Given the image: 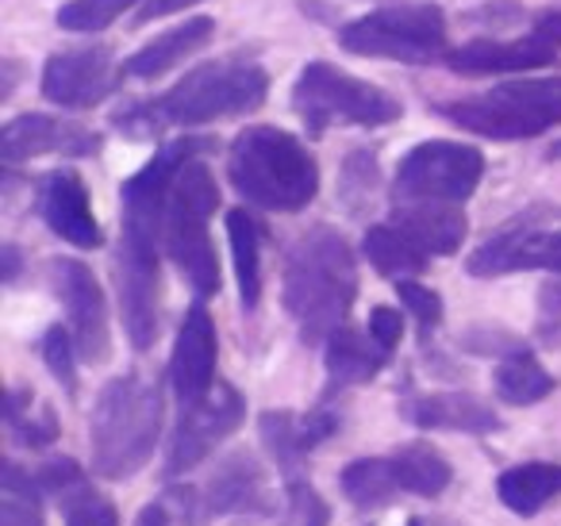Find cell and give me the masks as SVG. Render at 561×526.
Wrapping results in <instances>:
<instances>
[{
    "instance_id": "41",
    "label": "cell",
    "mask_w": 561,
    "mask_h": 526,
    "mask_svg": "<svg viewBox=\"0 0 561 526\" xmlns=\"http://www.w3.org/2000/svg\"><path fill=\"white\" fill-rule=\"evenodd\" d=\"M461 346L466 350H473V354H481V357H507L512 350H519L523 342L515 339V334H507L504 327H473V331L461 339Z\"/></svg>"
},
{
    "instance_id": "46",
    "label": "cell",
    "mask_w": 561,
    "mask_h": 526,
    "mask_svg": "<svg viewBox=\"0 0 561 526\" xmlns=\"http://www.w3.org/2000/svg\"><path fill=\"white\" fill-rule=\"evenodd\" d=\"M16 277H20V250L9 242V247H4V285H12Z\"/></svg>"
},
{
    "instance_id": "14",
    "label": "cell",
    "mask_w": 561,
    "mask_h": 526,
    "mask_svg": "<svg viewBox=\"0 0 561 526\" xmlns=\"http://www.w3.org/2000/svg\"><path fill=\"white\" fill-rule=\"evenodd\" d=\"M62 155V158H93L101 155V135L73 124L62 116H43V112H24L9 119L0 132V158L4 165H20L27 158Z\"/></svg>"
},
{
    "instance_id": "9",
    "label": "cell",
    "mask_w": 561,
    "mask_h": 526,
    "mask_svg": "<svg viewBox=\"0 0 561 526\" xmlns=\"http://www.w3.org/2000/svg\"><path fill=\"white\" fill-rule=\"evenodd\" d=\"M484 178V155L466 142L431 139L404 155L392 178V201L397 204H466Z\"/></svg>"
},
{
    "instance_id": "17",
    "label": "cell",
    "mask_w": 561,
    "mask_h": 526,
    "mask_svg": "<svg viewBox=\"0 0 561 526\" xmlns=\"http://www.w3.org/2000/svg\"><path fill=\"white\" fill-rule=\"evenodd\" d=\"M216 319L208 316L204 304H193L185 311V323H181L170 357V380L181 403H196L201 396L211 392V385H216Z\"/></svg>"
},
{
    "instance_id": "23",
    "label": "cell",
    "mask_w": 561,
    "mask_h": 526,
    "mask_svg": "<svg viewBox=\"0 0 561 526\" xmlns=\"http://www.w3.org/2000/svg\"><path fill=\"white\" fill-rule=\"evenodd\" d=\"M389 357L392 354L369 331H354V327L343 323L328 339V354H323V362H328V396L374 380L389 365Z\"/></svg>"
},
{
    "instance_id": "29",
    "label": "cell",
    "mask_w": 561,
    "mask_h": 526,
    "mask_svg": "<svg viewBox=\"0 0 561 526\" xmlns=\"http://www.w3.org/2000/svg\"><path fill=\"white\" fill-rule=\"evenodd\" d=\"M362 250H366L369 265H374L381 277H392V281H404V277H415V273L427 270L431 254L423 247H415L397 224H377L366 231L362 239Z\"/></svg>"
},
{
    "instance_id": "13",
    "label": "cell",
    "mask_w": 561,
    "mask_h": 526,
    "mask_svg": "<svg viewBox=\"0 0 561 526\" xmlns=\"http://www.w3.org/2000/svg\"><path fill=\"white\" fill-rule=\"evenodd\" d=\"M116 93V58L108 47L55 50L43 66V96L58 108L85 112Z\"/></svg>"
},
{
    "instance_id": "16",
    "label": "cell",
    "mask_w": 561,
    "mask_h": 526,
    "mask_svg": "<svg viewBox=\"0 0 561 526\" xmlns=\"http://www.w3.org/2000/svg\"><path fill=\"white\" fill-rule=\"evenodd\" d=\"M116 293L119 311H124V331L142 354L158 342V250L119 242Z\"/></svg>"
},
{
    "instance_id": "39",
    "label": "cell",
    "mask_w": 561,
    "mask_h": 526,
    "mask_svg": "<svg viewBox=\"0 0 561 526\" xmlns=\"http://www.w3.org/2000/svg\"><path fill=\"white\" fill-rule=\"evenodd\" d=\"M535 334L542 346H561V277L546 281V285L538 288Z\"/></svg>"
},
{
    "instance_id": "8",
    "label": "cell",
    "mask_w": 561,
    "mask_h": 526,
    "mask_svg": "<svg viewBox=\"0 0 561 526\" xmlns=\"http://www.w3.org/2000/svg\"><path fill=\"white\" fill-rule=\"evenodd\" d=\"M446 32L450 24L435 4H389L362 20H351L339 32V43L362 58L427 66L446 55Z\"/></svg>"
},
{
    "instance_id": "43",
    "label": "cell",
    "mask_w": 561,
    "mask_h": 526,
    "mask_svg": "<svg viewBox=\"0 0 561 526\" xmlns=\"http://www.w3.org/2000/svg\"><path fill=\"white\" fill-rule=\"evenodd\" d=\"M193 4H204V0H147L139 12H135V24H150V20L173 16V12H185Z\"/></svg>"
},
{
    "instance_id": "20",
    "label": "cell",
    "mask_w": 561,
    "mask_h": 526,
    "mask_svg": "<svg viewBox=\"0 0 561 526\" xmlns=\"http://www.w3.org/2000/svg\"><path fill=\"white\" fill-rule=\"evenodd\" d=\"M558 62V47H550L538 35L527 39H473L466 47L446 50V66L458 73H473V78H489V73H527L542 70V66Z\"/></svg>"
},
{
    "instance_id": "7",
    "label": "cell",
    "mask_w": 561,
    "mask_h": 526,
    "mask_svg": "<svg viewBox=\"0 0 561 526\" xmlns=\"http://www.w3.org/2000/svg\"><path fill=\"white\" fill-rule=\"evenodd\" d=\"M293 108L316 139L331 127H389L404 116V104L392 93L331 62H308L300 70L293 85Z\"/></svg>"
},
{
    "instance_id": "1",
    "label": "cell",
    "mask_w": 561,
    "mask_h": 526,
    "mask_svg": "<svg viewBox=\"0 0 561 526\" xmlns=\"http://www.w3.org/2000/svg\"><path fill=\"white\" fill-rule=\"evenodd\" d=\"M270 96V73L254 58H216L188 70L173 89L154 101H135L112 116V124L135 139H154L170 127H201L216 119L247 116Z\"/></svg>"
},
{
    "instance_id": "30",
    "label": "cell",
    "mask_w": 561,
    "mask_h": 526,
    "mask_svg": "<svg viewBox=\"0 0 561 526\" xmlns=\"http://www.w3.org/2000/svg\"><path fill=\"white\" fill-rule=\"evenodd\" d=\"M339 484H343L346 500L362 511L389 507V503L400 495V480H397V469H392V457H358V461H351L343 469Z\"/></svg>"
},
{
    "instance_id": "10",
    "label": "cell",
    "mask_w": 561,
    "mask_h": 526,
    "mask_svg": "<svg viewBox=\"0 0 561 526\" xmlns=\"http://www.w3.org/2000/svg\"><path fill=\"white\" fill-rule=\"evenodd\" d=\"M550 219H561V211L530 208L527 216L500 227L489 242L469 254V277H507L523 270L561 273V227H550Z\"/></svg>"
},
{
    "instance_id": "45",
    "label": "cell",
    "mask_w": 561,
    "mask_h": 526,
    "mask_svg": "<svg viewBox=\"0 0 561 526\" xmlns=\"http://www.w3.org/2000/svg\"><path fill=\"white\" fill-rule=\"evenodd\" d=\"M170 523H173V511L165 507V500L147 503V507L139 511V518H135V526H170Z\"/></svg>"
},
{
    "instance_id": "2",
    "label": "cell",
    "mask_w": 561,
    "mask_h": 526,
    "mask_svg": "<svg viewBox=\"0 0 561 526\" xmlns=\"http://www.w3.org/2000/svg\"><path fill=\"white\" fill-rule=\"evenodd\" d=\"M358 296V262L335 227H312L285 254L280 300L305 342H328L346 323Z\"/></svg>"
},
{
    "instance_id": "5",
    "label": "cell",
    "mask_w": 561,
    "mask_h": 526,
    "mask_svg": "<svg viewBox=\"0 0 561 526\" xmlns=\"http://www.w3.org/2000/svg\"><path fill=\"white\" fill-rule=\"evenodd\" d=\"M435 112L481 139H538L561 124V78L504 81V85H492L489 93L435 104Z\"/></svg>"
},
{
    "instance_id": "38",
    "label": "cell",
    "mask_w": 561,
    "mask_h": 526,
    "mask_svg": "<svg viewBox=\"0 0 561 526\" xmlns=\"http://www.w3.org/2000/svg\"><path fill=\"white\" fill-rule=\"evenodd\" d=\"M397 296H400V304L412 311V319L420 323L423 334H431L438 323H443V296H438L435 288L404 277V281H397Z\"/></svg>"
},
{
    "instance_id": "27",
    "label": "cell",
    "mask_w": 561,
    "mask_h": 526,
    "mask_svg": "<svg viewBox=\"0 0 561 526\" xmlns=\"http://www.w3.org/2000/svg\"><path fill=\"white\" fill-rule=\"evenodd\" d=\"M227 239H231L242 311H254L262 300V227L247 208H231L227 211Z\"/></svg>"
},
{
    "instance_id": "47",
    "label": "cell",
    "mask_w": 561,
    "mask_h": 526,
    "mask_svg": "<svg viewBox=\"0 0 561 526\" xmlns=\"http://www.w3.org/2000/svg\"><path fill=\"white\" fill-rule=\"evenodd\" d=\"M550 158H561V142H558V147L550 150Z\"/></svg>"
},
{
    "instance_id": "25",
    "label": "cell",
    "mask_w": 561,
    "mask_h": 526,
    "mask_svg": "<svg viewBox=\"0 0 561 526\" xmlns=\"http://www.w3.org/2000/svg\"><path fill=\"white\" fill-rule=\"evenodd\" d=\"M496 495L512 515H538L550 500L561 495V465L553 461H523L500 472Z\"/></svg>"
},
{
    "instance_id": "12",
    "label": "cell",
    "mask_w": 561,
    "mask_h": 526,
    "mask_svg": "<svg viewBox=\"0 0 561 526\" xmlns=\"http://www.w3.org/2000/svg\"><path fill=\"white\" fill-rule=\"evenodd\" d=\"M50 285H55L58 300L66 308L81 362L104 365L112 357V327H108V304H104L101 281L78 258H55L50 262Z\"/></svg>"
},
{
    "instance_id": "42",
    "label": "cell",
    "mask_w": 561,
    "mask_h": 526,
    "mask_svg": "<svg viewBox=\"0 0 561 526\" xmlns=\"http://www.w3.org/2000/svg\"><path fill=\"white\" fill-rule=\"evenodd\" d=\"M366 331L374 334V339L392 354V350L400 346V339H404V319H400L397 308H374V311H369V327H366Z\"/></svg>"
},
{
    "instance_id": "11",
    "label": "cell",
    "mask_w": 561,
    "mask_h": 526,
    "mask_svg": "<svg viewBox=\"0 0 561 526\" xmlns=\"http://www.w3.org/2000/svg\"><path fill=\"white\" fill-rule=\"evenodd\" d=\"M247 419V400L239 396L234 385L216 380L208 396H201L196 403H181V419L173 426L170 454H165V472L181 477L193 472L219 442H227Z\"/></svg>"
},
{
    "instance_id": "24",
    "label": "cell",
    "mask_w": 561,
    "mask_h": 526,
    "mask_svg": "<svg viewBox=\"0 0 561 526\" xmlns=\"http://www.w3.org/2000/svg\"><path fill=\"white\" fill-rule=\"evenodd\" d=\"M211 35H216V20L193 16L173 27V32L158 35L154 43H147L139 55L127 58L119 73H127V78H162L165 70H173V66H181L188 55H196Z\"/></svg>"
},
{
    "instance_id": "44",
    "label": "cell",
    "mask_w": 561,
    "mask_h": 526,
    "mask_svg": "<svg viewBox=\"0 0 561 526\" xmlns=\"http://www.w3.org/2000/svg\"><path fill=\"white\" fill-rule=\"evenodd\" d=\"M530 35H538V39H546L550 47H558V50H561V9L538 12L535 24H530Z\"/></svg>"
},
{
    "instance_id": "22",
    "label": "cell",
    "mask_w": 561,
    "mask_h": 526,
    "mask_svg": "<svg viewBox=\"0 0 561 526\" xmlns=\"http://www.w3.org/2000/svg\"><path fill=\"white\" fill-rule=\"evenodd\" d=\"M392 224L423 247L431 258L458 254V247L466 242V211L461 204H438V201H420V204H397V216Z\"/></svg>"
},
{
    "instance_id": "19",
    "label": "cell",
    "mask_w": 561,
    "mask_h": 526,
    "mask_svg": "<svg viewBox=\"0 0 561 526\" xmlns=\"http://www.w3.org/2000/svg\"><path fill=\"white\" fill-rule=\"evenodd\" d=\"M339 426H343V419L328 408L308 411V415H297V411H262V419H257L262 446L270 449V457L289 477H297V465L316 446H323L331 434H339Z\"/></svg>"
},
{
    "instance_id": "36",
    "label": "cell",
    "mask_w": 561,
    "mask_h": 526,
    "mask_svg": "<svg viewBox=\"0 0 561 526\" xmlns=\"http://www.w3.org/2000/svg\"><path fill=\"white\" fill-rule=\"evenodd\" d=\"M35 484H39L43 495H50V500H58L66 507L73 495L85 492L89 480H85V472H81L78 461H70V457H55V461H47L39 472H35Z\"/></svg>"
},
{
    "instance_id": "31",
    "label": "cell",
    "mask_w": 561,
    "mask_h": 526,
    "mask_svg": "<svg viewBox=\"0 0 561 526\" xmlns=\"http://www.w3.org/2000/svg\"><path fill=\"white\" fill-rule=\"evenodd\" d=\"M39 484L27 477L16 461L4 465V480H0V526H47L43 523V503Z\"/></svg>"
},
{
    "instance_id": "34",
    "label": "cell",
    "mask_w": 561,
    "mask_h": 526,
    "mask_svg": "<svg viewBox=\"0 0 561 526\" xmlns=\"http://www.w3.org/2000/svg\"><path fill=\"white\" fill-rule=\"evenodd\" d=\"M135 4H147V0H70L58 12V27L62 32H101Z\"/></svg>"
},
{
    "instance_id": "4",
    "label": "cell",
    "mask_w": 561,
    "mask_h": 526,
    "mask_svg": "<svg viewBox=\"0 0 561 526\" xmlns=\"http://www.w3.org/2000/svg\"><path fill=\"white\" fill-rule=\"evenodd\" d=\"M162 385L142 373H124L101 388L89 415L96 477L127 480L154 457L162 434Z\"/></svg>"
},
{
    "instance_id": "37",
    "label": "cell",
    "mask_w": 561,
    "mask_h": 526,
    "mask_svg": "<svg viewBox=\"0 0 561 526\" xmlns=\"http://www.w3.org/2000/svg\"><path fill=\"white\" fill-rule=\"evenodd\" d=\"M285 495H289V526H328L331 523L328 500H323L308 480H300V472L285 480Z\"/></svg>"
},
{
    "instance_id": "3",
    "label": "cell",
    "mask_w": 561,
    "mask_h": 526,
    "mask_svg": "<svg viewBox=\"0 0 561 526\" xmlns=\"http://www.w3.org/2000/svg\"><path fill=\"white\" fill-rule=\"evenodd\" d=\"M227 178L247 204L265 211H300L320 193V165L297 135L254 124L234 135Z\"/></svg>"
},
{
    "instance_id": "6",
    "label": "cell",
    "mask_w": 561,
    "mask_h": 526,
    "mask_svg": "<svg viewBox=\"0 0 561 526\" xmlns=\"http://www.w3.org/2000/svg\"><path fill=\"white\" fill-rule=\"evenodd\" d=\"M219 208V185L211 170L193 158L178 173L170 188V208H165V250L181 277L193 285V293L216 296L219 293V258L208 239V219Z\"/></svg>"
},
{
    "instance_id": "21",
    "label": "cell",
    "mask_w": 561,
    "mask_h": 526,
    "mask_svg": "<svg viewBox=\"0 0 561 526\" xmlns=\"http://www.w3.org/2000/svg\"><path fill=\"white\" fill-rule=\"evenodd\" d=\"M400 415L423 431H461V434H492L500 431V415L484 400L469 392H415L400 403Z\"/></svg>"
},
{
    "instance_id": "18",
    "label": "cell",
    "mask_w": 561,
    "mask_h": 526,
    "mask_svg": "<svg viewBox=\"0 0 561 526\" xmlns=\"http://www.w3.org/2000/svg\"><path fill=\"white\" fill-rule=\"evenodd\" d=\"M39 211L50 231L62 242H70V247L96 250L104 242L101 224H96V216H93V204H89V188L73 170H58L43 178Z\"/></svg>"
},
{
    "instance_id": "33",
    "label": "cell",
    "mask_w": 561,
    "mask_h": 526,
    "mask_svg": "<svg viewBox=\"0 0 561 526\" xmlns=\"http://www.w3.org/2000/svg\"><path fill=\"white\" fill-rule=\"evenodd\" d=\"M27 403H32V392H24V388H12V392H9V426H12V434H16V438L24 442V446H32V449L55 446V438H58L55 408H43L39 415H32V411H27Z\"/></svg>"
},
{
    "instance_id": "40",
    "label": "cell",
    "mask_w": 561,
    "mask_h": 526,
    "mask_svg": "<svg viewBox=\"0 0 561 526\" xmlns=\"http://www.w3.org/2000/svg\"><path fill=\"white\" fill-rule=\"evenodd\" d=\"M66 526H119V515L112 507V500L85 488V492L66 503Z\"/></svg>"
},
{
    "instance_id": "35",
    "label": "cell",
    "mask_w": 561,
    "mask_h": 526,
    "mask_svg": "<svg viewBox=\"0 0 561 526\" xmlns=\"http://www.w3.org/2000/svg\"><path fill=\"white\" fill-rule=\"evenodd\" d=\"M78 342H73L70 327L55 323L47 334H43V362H47L50 377L66 388V396H78Z\"/></svg>"
},
{
    "instance_id": "15",
    "label": "cell",
    "mask_w": 561,
    "mask_h": 526,
    "mask_svg": "<svg viewBox=\"0 0 561 526\" xmlns=\"http://www.w3.org/2000/svg\"><path fill=\"white\" fill-rule=\"evenodd\" d=\"M201 515L204 518H239V523H265L277 515L270 484H265L262 465L250 454L227 457L201 492Z\"/></svg>"
},
{
    "instance_id": "28",
    "label": "cell",
    "mask_w": 561,
    "mask_h": 526,
    "mask_svg": "<svg viewBox=\"0 0 561 526\" xmlns=\"http://www.w3.org/2000/svg\"><path fill=\"white\" fill-rule=\"evenodd\" d=\"M389 457H392V469H397L400 492L420 495V500H438L454 480L450 461L435 446H427V442H408V446H400Z\"/></svg>"
},
{
    "instance_id": "32",
    "label": "cell",
    "mask_w": 561,
    "mask_h": 526,
    "mask_svg": "<svg viewBox=\"0 0 561 526\" xmlns=\"http://www.w3.org/2000/svg\"><path fill=\"white\" fill-rule=\"evenodd\" d=\"M377 181H381V165H377V155L366 147L351 150L343 158V173H339V201L351 216H362L366 204L374 201Z\"/></svg>"
},
{
    "instance_id": "26",
    "label": "cell",
    "mask_w": 561,
    "mask_h": 526,
    "mask_svg": "<svg viewBox=\"0 0 561 526\" xmlns=\"http://www.w3.org/2000/svg\"><path fill=\"white\" fill-rule=\"evenodd\" d=\"M492 388H496V396L507 408H530V403H542L546 396H553L558 377L546 373L542 362H538L527 346H519L496 362V369H492Z\"/></svg>"
}]
</instances>
